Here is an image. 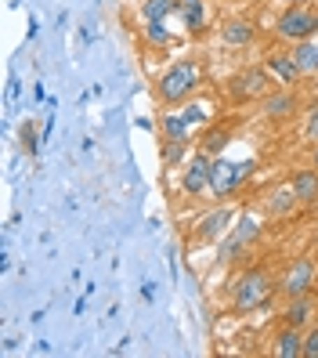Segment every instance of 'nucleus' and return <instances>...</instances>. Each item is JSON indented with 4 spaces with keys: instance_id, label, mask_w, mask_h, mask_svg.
<instances>
[{
    "instance_id": "412c9836",
    "label": "nucleus",
    "mask_w": 318,
    "mask_h": 358,
    "mask_svg": "<svg viewBox=\"0 0 318 358\" xmlns=\"http://www.w3.org/2000/svg\"><path fill=\"white\" fill-rule=\"evenodd\" d=\"M163 134H166V141H188V123H185V116L166 113V116H163Z\"/></svg>"
},
{
    "instance_id": "423d86ee",
    "label": "nucleus",
    "mask_w": 318,
    "mask_h": 358,
    "mask_svg": "<svg viewBox=\"0 0 318 358\" xmlns=\"http://www.w3.org/2000/svg\"><path fill=\"white\" fill-rule=\"evenodd\" d=\"M315 282H318V264L311 257H296L289 268H286V275L279 282L282 289V297H304V293H315Z\"/></svg>"
},
{
    "instance_id": "ddd939ff",
    "label": "nucleus",
    "mask_w": 318,
    "mask_h": 358,
    "mask_svg": "<svg viewBox=\"0 0 318 358\" xmlns=\"http://www.w3.org/2000/svg\"><path fill=\"white\" fill-rule=\"evenodd\" d=\"M296 206H301V199H296L293 185H275L271 192H268V203H264V210H268L271 217H289Z\"/></svg>"
},
{
    "instance_id": "39448f33",
    "label": "nucleus",
    "mask_w": 318,
    "mask_h": 358,
    "mask_svg": "<svg viewBox=\"0 0 318 358\" xmlns=\"http://www.w3.org/2000/svg\"><path fill=\"white\" fill-rule=\"evenodd\" d=\"M253 239H261V217L246 210V214L236 221V228H231V236L221 243V264L239 261V254H243V250H246Z\"/></svg>"
},
{
    "instance_id": "a211bd4d",
    "label": "nucleus",
    "mask_w": 318,
    "mask_h": 358,
    "mask_svg": "<svg viewBox=\"0 0 318 358\" xmlns=\"http://www.w3.org/2000/svg\"><path fill=\"white\" fill-rule=\"evenodd\" d=\"M221 40L228 48H246L250 40H253V22H246V18H236V22H228L221 29Z\"/></svg>"
},
{
    "instance_id": "bb28decb",
    "label": "nucleus",
    "mask_w": 318,
    "mask_h": 358,
    "mask_svg": "<svg viewBox=\"0 0 318 358\" xmlns=\"http://www.w3.org/2000/svg\"><path fill=\"white\" fill-rule=\"evenodd\" d=\"M311 166H315V171H318V145H315V152H311Z\"/></svg>"
},
{
    "instance_id": "aec40b11",
    "label": "nucleus",
    "mask_w": 318,
    "mask_h": 358,
    "mask_svg": "<svg viewBox=\"0 0 318 358\" xmlns=\"http://www.w3.org/2000/svg\"><path fill=\"white\" fill-rule=\"evenodd\" d=\"M178 11V0H145V22H163Z\"/></svg>"
},
{
    "instance_id": "20e7f679",
    "label": "nucleus",
    "mask_w": 318,
    "mask_h": 358,
    "mask_svg": "<svg viewBox=\"0 0 318 358\" xmlns=\"http://www.w3.org/2000/svg\"><path fill=\"white\" fill-rule=\"evenodd\" d=\"M253 174V159L246 163H228L221 156H214V174H210V192H214L217 199H228L239 192V185Z\"/></svg>"
},
{
    "instance_id": "6e6552de",
    "label": "nucleus",
    "mask_w": 318,
    "mask_h": 358,
    "mask_svg": "<svg viewBox=\"0 0 318 358\" xmlns=\"http://www.w3.org/2000/svg\"><path fill=\"white\" fill-rule=\"evenodd\" d=\"M210 174H214V156H206L199 149L192 159H188V166H185V178H181L185 196H203L210 188Z\"/></svg>"
},
{
    "instance_id": "f3484780",
    "label": "nucleus",
    "mask_w": 318,
    "mask_h": 358,
    "mask_svg": "<svg viewBox=\"0 0 318 358\" xmlns=\"http://www.w3.org/2000/svg\"><path fill=\"white\" fill-rule=\"evenodd\" d=\"M293 58H296V66H301L304 76H315L318 73V40L315 36L301 40V44L293 48Z\"/></svg>"
},
{
    "instance_id": "9d476101",
    "label": "nucleus",
    "mask_w": 318,
    "mask_h": 358,
    "mask_svg": "<svg viewBox=\"0 0 318 358\" xmlns=\"http://www.w3.org/2000/svg\"><path fill=\"white\" fill-rule=\"evenodd\" d=\"M261 109H264V116H268L271 123H289V120L296 116V109H301V98H296L289 87H282V91H271V94L261 101Z\"/></svg>"
},
{
    "instance_id": "a878e982",
    "label": "nucleus",
    "mask_w": 318,
    "mask_h": 358,
    "mask_svg": "<svg viewBox=\"0 0 318 358\" xmlns=\"http://www.w3.org/2000/svg\"><path fill=\"white\" fill-rule=\"evenodd\" d=\"M203 123V109H196V105H188V109H185V123Z\"/></svg>"
},
{
    "instance_id": "dca6fc26",
    "label": "nucleus",
    "mask_w": 318,
    "mask_h": 358,
    "mask_svg": "<svg viewBox=\"0 0 318 358\" xmlns=\"http://www.w3.org/2000/svg\"><path fill=\"white\" fill-rule=\"evenodd\" d=\"M178 15L188 26V33H203V22H206V4L203 0H178Z\"/></svg>"
},
{
    "instance_id": "393cba45",
    "label": "nucleus",
    "mask_w": 318,
    "mask_h": 358,
    "mask_svg": "<svg viewBox=\"0 0 318 358\" xmlns=\"http://www.w3.org/2000/svg\"><path fill=\"white\" fill-rule=\"evenodd\" d=\"M304 138H308V141H318V105H311V113H308V123H304Z\"/></svg>"
},
{
    "instance_id": "cd10ccee",
    "label": "nucleus",
    "mask_w": 318,
    "mask_h": 358,
    "mask_svg": "<svg viewBox=\"0 0 318 358\" xmlns=\"http://www.w3.org/2000/svg\"><path fill=\"white\" fill-rule=\"evenodd\" d=\"M315 26H318V8H315Z\"/></svg>"
},
{
    "instance_id": "9b49d317",
    "label": "nucleus",
    "mask_w": 318,
    "mask_h": 358,
    "mask_svg": "<svg viewBox=\"0 0 318 358\" xmlns=\"http://www.w3.org/2000/svg\"><path fill=\"white\" fill-rule=\"evenodd\" d=\"M268 73L279 83H286V87H293V83L304 76L301 66H296V58H293V51H271L268 55Z\"/></svg>"
},
{
    "instance_id": "4be33fe9",
    "label": "nucleus",
    "mask_w": 318,
    "mask_h": 358,
    "mask_svg": "<svg viewBox=\"0 0 318 358\" xmlns=\"http://www.w3.org/2000/svg\"><path fill=\"white\" fill-rule=\"evenodd\" d=\"M145 40L152 48H166V44H171V29H166L163 22H148L145 26Z\"/></svg>"
},
{
    "instance_id": "0eeeda50",
    "label": "nucleus",
    "mask_w": 318,
    "mask_h": 358,
    "mask_svg": "<svg viewBox=\"0 0 318 358\" xmlns=\"http://www.w3.org/2000/svg\"><path fill=\"white\" fill-rule=\"evenodd\" d=\"M275 33H279V40H293V44H301V40H308V36L318 33L315 11H311V8H289V11H282Z\"/></svg>"
},
{
    "instance_id": "f03ea898",
    "label": "nucleus",
    "mask_w": 318,
    "mask_h": 358,
    "mask_svg": "<svg viewBox=\"0 0 318 358\" xmlns=\"http://www.w3.org/2000/svg\"><path fill=\"white\" fill-rule=\"evenodd\" d=\"M275 293V282L264 268H250L246 275L236 282V289H231V308L236 311H257L271 301Z\"/></svg>"
},
{
    "instance_id": "2eb2a0df",
    "label": "nucleus",
    "mask_w": 318,
    "mask_h": 358,
    "mask_svg": "<svg viewBox=\"0 0 318 358\" xmlns=\"http://www.w3.org/2000/svg\"><path fill=\"white\" fill-rule=\"evenodd\" d=\"M315 297H311V293H304V297H289L286 301V326H296V329H301V326H308L311 319H315Z\"/></svg>"
},
{
    "instance_id": "5701e85b",
    "label": "nucleus",
    "mask_w": 318,
    "mask_h": 358,
    "mask_svg": "<svg viewBox=\"0 0 318 358\" xmlns=\"http://www.w3.org/2000/svg\"><path fill=\"white\" fill-rule=\"evenodd\" d=\"M181 156H185V141H171V145L163 149V159L171 163V166H178V163H181Z\"/></svg>"
},
{
    "instance_id": "6ab92c4d",
    "label": "nucleus",
    "mask_w": 318,
    "mask_h": 358,
    "mask_svg": "<svg viewBox=\"0 0 318 358\" xmlns=\"http://www.w3.org/2000/svg\"><path fill=\"white\" fill-rule=\"evenodd\" d=\"M228 141H231V127H210L206 134H203V141H199V149L206 152V156H221L224 149H228Z\"/></svg>"
},
{
    "instance_id": "f257e3e1",
    "label": "nucleus",
    "mask_w": 318,
    "mask_h": 358,
    "mask_svg": "<svg viewBox=\"0 0 318 358\" xmlns=\"http://www.w3.org/2000/svg\"><path fill=\"white\" fill-rule=\"evenodd\" d=\"M203 87V69L196 66V62H174L171 69H166L156 83V91L166 105H181L188 101L196 91Z\"/></svg>"
},
{
    "instance_id": "b1692460",
    "label": "nucleus",
    "mask_w": 318,
    "mask_h": 358,
    "mask_svg": "<svg viewBox=\"0 0 318 358\" xmlns=\"http://www.w3.org/2000/svg\"><path fill=\"white\" fill-rule=\"evenodd\" d=\"M301 358H318V326H315L311 333H304V351H301Z\"/></svg>"
},
{
    "instance_id": "1a4fd4ad",
    "label": "nucleus",
    "mask_w": 318,
    "mask_h": 358,
    "mask_svg": "<svg viewBox=\"0 0 318 358\" xmlns=\"http://www.w3.org/2000/svg\"><path fill=\"white\" fill-rule=\"evenodd\" d=\"M231 224H236V210H231V206L210 210V214L196 224V243H214V239H221Z\"/></svg>"
},
{
    "instance_id": "4468645a",
    "label": "nucleus",
    "mask_w": 318,
    "mask_h": 358,
    "mask_svg": "<svg viewBox=\"0 0 318 358\" xmlns=\"http://www.w3.org/2000/svg\"><path fill=\"white\" fill-rule=\"evenodd\" d=\"M304 351V336L296 326H282L279 333H275V341H271V355L275 358H301Z\"/></svg>"
},
{
    "instance_id": "7ed1b4c3",
    "label": "nucleus",
    "mask_w": 318,
    "mask_h": 358,
    "mask_svg": "<svg viewBox=\"0 0 318 358\" xmlns=\"http://www.w3.org/2000/svg\"><path fill=\"white\" fill-rule=\"evenodd\" d=\"M271 94V73L268 66H250L243 73H236L228 80V98L236 101V105H250V101H264Z\"/></svg>"
},
{
    "instance_id": "f8f14e48",
    "label": "nucleus",
    "mask_w": 318,
    "mask_h": 358,
    "mask_svg": "<svg viewBox=\"0 0 318 358\" xmlns=\"http://www.w3.org/2000/svg\"><path fill=\"white\" fill-rule=\"evenodd\" d=\"M289 185H293L296 199H301V206H315L318 203V171H315V166H301V171H293Z\"/></svg>"
}]
</instances>
